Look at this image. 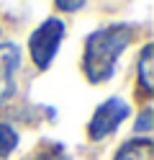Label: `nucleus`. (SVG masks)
<instances>
[{"label": "nucleus", "mask_w": 154, "mask_h": 160, "mask_svg": "<svg viewBox=\"0 0 154 160\" xmlns=\"http://www.w3.org/2000/svg\"><path fill=\"white\" fill-rule=\"evenodd\" d=\"M128 114H131L128 103L123 101V98H118V96H113V98H108V101H103V103L95 108V114H92L90 124H87L90 139H105L108 134H113L123 122H126Z\"/></svg>", "instance_id": "nucleus-3"}, {"label": "nucleus", "mask_w": 154, "mask_h": 160, "mask_svg": "<svg viewBox=\"0 0 154 160\" xmlns=\"http://www.w3.org/2000/svg\"><path fill=\"white\" fill-rule=\"evenodd\" d=\"M21 65V49L16 44H0V103L16 93V70Z\"/></svg>", "instance_id": "nucleus-4"}, {"label": "nucleus", "mask_w": 154, "mask_h": 160, "mask_svg": "<svg viewBox=\"0 0 154 160\" xmlns=\"http://www.w3.org/2000/svg\"><path fill=\"white\" fill-rule=\"evenodd\" d=\"M18 147V132L10 124L0 122V158H8Z\"/></svg>", "instance_id": "nucleus-8"}, {"label": "nucleus", "mask_w": 154, "mask_h": 160, "mask_svg": "<svg viewBox=\"0 0 154 160\" xmlns=\"http://www.w3.org/2000/svg\"><path fill=\"white\" fill-rule=\"evenodd\" d=\"M139 83L144 93H154V44H147L139 54Z\"/></svg>", "instance_id": "nucleus-6"}, {"label": "nucleus", "mask_w": 154, "mask_h": 160, "mask_svg": "<svg viewBox=\"0 0 154 160\" xmlns=\"http://www.w3.org/2000/svg\"><path fill=\"white\" fill-rule=\"evenodd\" d=\"M64 39V23L59 18H46L34 34L28 39V52H31V59L39 70H46L51 67L54 57L59 52V44Z\"/></svg>", "instance_id": "nucleus-2"}, {"label": "nucleus", "mask_w": 154, "mask_h": 160, "mask_svg": "<svg viewBox=\"0 0 154 160\" xmlns=\"http://www.w3.org/2000/svg\"><path fill=\"white\" fill-rule=\"evenodd\" d=\"M82 5H85V3H80V0H75V3H64V0H59V3H57L59 11H80Z\"/></svg>", "instance_id": "nucleus-10"}, {"label": "nucleus", "mask_w": 154, "mask_h": 160, "mask_svg": "<svg viewBox=\"0 0 154 160\" xmlns=\"http://www.w3.org/2000/svg\"><path fill=\"white\" fill-rule=\"evenodd\" d=\"M26 160H69V155H67V150L59 142H44V145H39L36 152L28 155Z\"/></svg>", "instance_id": "nucleus-7"}, {"label": "nucleus", "mask_w": 154, "mask_h": 160, "mask_svg": "<svg viewBox=\"0 0 154 160\" xmlns=\"http://www.w3.org/2000/svg\"><path fill=\"white\" fill-rule=\"evenodd\" d=\"M113 160H154V142L149 137L128 139L126 145L118 147V152Z\"/></svg>", "instance_id": "nucleus-5"}, {"label": "nucleus", "mask_w": 154, "mask_h": 160, "mask_svg": "<svg viewBox=\"0 0 154 160\" xmlns=\"http://www.w3.org/2000/svg\"><path fill=\"white\" fill-rule=\"evenodd\" d=\"M133 132H152V108H144L133 122Z\"/></svg>", "instance_id": "nucleus-9"}, {"label": "nucleus", "mask_w": 154, "mask_h": 160, "mask_svg": "<svg viewBox=\"0 0 154 160\" xmlns=\"http://www.w3.org/2000/svg\"><path fill=\"white\" fill-rule=\"evenodd\" d=\"M133 39V26L131 23H113L105 28L92 31L85 42V54H82V70L90 83H105L110 80L116 70L118 57Z\"/></svg>", "instance_id": "nucleus-1"}]
</instances>
